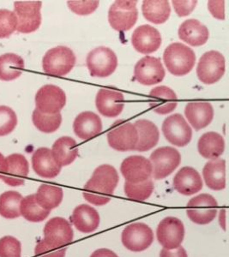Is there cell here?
<instances>
[{
	"label": "cell",
	"mask_w": 229,
	"mask_h": 257,
	"mask_svg": "<svg viewBox=\"0 0 229 257\" xmlns=\"http://www.w3.org/2000/svg\"><path fill=\"white\" fill-rule=\"evenodd\" d=\"M90 257H119L117 254H115L114 252L107 249V248H100L97 249L93 254L90 255Z\"/></svg>",
	"instance_id": "47"
},
{
	"label": "cell",
	"mask_w": 229,
	"mask_h": 257,
	"mask_svg": "<svg viewBox=\"0 0 229 257\" xmlns=\"http://www.w3.org/2000/svg\"><path fill=\"white\" fill-rule=\"evenodd\" d=\"M180 40L192 47H200L205 44L209 37L208 28L196 19H189L179 28Z\"/></svg>",
	"instance_id": "25"
},
{
	"label": "cell",
	"mask_w": 229,
	"mask_h": 257,
	"mask_svg": "<svg viewBox=\"0 0 229 257\" xmlns=\"http://www.w3.org/2000/svg\"><path fill=\"white\" fill-rule=\"evenodd\" d=\"M138 131V141L136 151L146 152L158 144L160 132L155 123L147 119H140L134 123Z\"/></svg>",
	"instance_id": "28"
},
{
	"label": "cell",
	"mask_w": 229,
	"mask_h": 257,
	"mask_svg": "<svg viewBox=\"0 0 229 257\" xmlns=\"http://www.w3.org/2000/svg\"><path fill=\"white\" fill-rule=\"evenodd\" d=\"M160 257H188L185 248L179 246L178 248L173 249L162 248L160 253Z\"/></svg>",
	"instance_id": "46"
},
{
	"label": "cell",
	"mask_w": 229,
	"mask_h": 257,
	"mask_svg": "<svg viewBox=\"0 0 229 257\" xmlns=\"http://www.w3.org/2000/svg\"><path fill=\"white\" fill-rule=\"evenodd\" d=\"M6 160V171L1 179L12 187L24 185L30 173V166L27 159L23 155L14 154Z\"/></svg>",
	"instance_id": "19"
},
{
	"label": "cell",
	"mask_w": 229,
	"mask_h": 257,
	"mask_svg": "<svg viewBox=\"0 0 229 257\" xmlns=\"http://www.w3.org/2000/svg\"><path fill=\"white\" fill-rule=\"evenodd\" d=\"M173 8L179 17H187L190 15L191 12L197 6V1L191 0V1H177L173 0Z\"/></svg>",
	"instance_id": "44"
},
{
	"label": "cell",
	"mask_w": 229,
	"mask_h": 257,
	"mask_svg": "<svg viewBox=\"0 0 229 257\" xmlns=\"http://www.w3.org/2000/svg\"><path fill=\"white\" fill-rule=\"evenodd\" d=\"M23 196L18 191H6L0 196V215L6 219L21 216L20 206Z\"/></svg>",
	"instance_id": "36"
},
{
	"label": "cell",
	"mask_w": 229,
	"mask_h": 257,
	"mask_svg": "<svg viewBox=\"0 0 229 257\" xmlns=\"http://www.w3.org/2000/svg\"><path fill=\"white\" fill-rule=\"evenodd\" d=\"M225 213H226V211L221 210L220 213V226L223 228L224 230H226V220H225Z\"/></svg>",
	"instance_id": "49"
},
{
	"label": "cell",
	"mask_w": 229,
	"mask_h": 257,
	"mask_svg": "<svg viewBox=\"0 0 229 257\" xmlns=\"http://www.w3.org/2000/svg\"><path fill=\"white\" fill-rule=\"evenodd\" d=\"M226 70L225 58L217 51L204 53L197 64L198 79L204 84H214L224 76Z\"/></svg>",
	"instance_id": "4"
},
{
	"label": "cell",
	"mask_w": 229,
	"mask_h": 257,
	"mask_svg": "<svg viewBox=\"0 0 229 257\" xmlns=\"http://www.w3.org/2000/svg\"><path fill=\"white\" fill-rule=\"evenodd\" d=\"M150 160L152 165V176L156 180H160L167 178L179 167L181 155L174 148L162 147L151 154Z\"/></svg>",
	"instance_id": "7"
},
{
	"label": "cell",
	"mask_w": 229,
	"mask_h": 257,
	"mask_svg": "<svg viewBox=\"0 0 229 257\" xmlns=\"http://www.w3.org/2000/svg\"><path fill=\"white\" fill-rule=\"evenodd\" d=\"M224 1H209L208 2V8L214 18H217L219 20L225 19V12H224Z\"/></svg>",
	"instance_id": "45"
},
{
	"label": "cell",
	"mask_w": 229,
	"mask_h": 257,
	"mask_svg": "<svg viewBox=\"0 0 229 257\" xmlns=\"http://www.w3.org/2000/svg\"><path fill=\"white\" fill-rule=\"evenodd\" d=\"M6 167V160L1 153H0V178H2V176L5 173Z\"/></svg>",
	"instance_id": "48"
},
{
	"label": "cell",
	"mask_w": 229,
	"mask_h": 257,
	"mask_svg": "<svg viewBox=\"0 0 229 257\" xmlns=\"http://www.w3.org/2000/svg\"><path fill=\"white\" fill-rule=\"evenodd\" d=\"M206 185L213 190H222L226 187V162L214 159L206 163L203 170Z\"/></svg>",
	"instance_id": "29"
},
{
	"label": "cell",
	"mask_w": 229,
	"mask_h": 257,
	"mask_svg": "<svg viewBox=\"0 0 229 257\" xmlns=\"http://www.w3.org/2000/svg\"><path fill=\"white\" fill-rule=\"evenodd\" d=\"M162 132L166 139L174 146H186L192 138V131L181 114L167 117L162 124Z\"/></svg>",
	"instance_id": "11"
},
{
	"label": "cell",
	"mask_w": 229,
	"mask_h": 257,
	"mask_svg": "<svg viewBox=\"0 0 229 257\" xmlns=\"http://www.w3.org/2000/svg\"><path fill=\"white\" fill-rule=\"evenodd\" d=\"M18 18L14 12L0 10V39L8 38L15 32Z\"/></svg>",
	"instance_id": "40"
},
{
	"label": "cell",
	"mask_w": 229,
	"mask_h": 257,
	"mask_svg": "<svg viewBox=\"0 0 229 257\" xmlns=\"http://www.w3.org/2000/svg\"><path fill=\"white\" fill-rule=\"evenodd\" d=\"M86 63L92 76L104 78L117 69V56L108 47H97L88 53Z\"/></svg>",
	"instance_id": "5"
},
{
	"label": "cell",
	"mask_w": 229,
	"mask_h": 257,
	"mask_svg": "<svg viewBox=\"0 0 229 257\" xmlns=\"http://www.w3.org/2000/svg\"><path fill=\"white\" fill-rule=\"evenodd\" d=\"M203 186L201 176L192 167H183L173 178V187L184 196H192L199 192Z\"/></svg>",
	"instance_id": "21"
},
{
	"label": "cell",
	"mask_w": 229,
	"mask_h": 257,
	"mask_svg": "<svg viewBox=\"0 0 229 257\" xmlns=\"http://www.w3.org/2000/svg\"><path fill=\"white\" fill-rule=\"evenodd\" d=\"M33 123L39 131L44 133H53L59 130L61 125V114H45L36 109L33 111Z\"/></svg>",
	"instance_id": "37"
},
{
	"label": "cell",
	"mask_w": 229,
	"mask_h": 257,
	"mask_svg": "<svg viewBox=\"0 0 229 257\" xmlns=\"http://www.w3.org/2000/svg\"><path fill=\"white\" fill-rule=\"evenodd\" d=\"M120 178L114 167L101 165L94 170L90 179L84 186L82 196L88 202L95 206H103L110 202Z\"/></svg>",
	"instance_id": "1"
},
{
	"label": "cell",
	"mask_w": 229,
	"mask_h": 257,
	"mask_svg": "<svg viewBox=\"0 0 229 257\" xmlns=\"http://www.w3.org/2000/svg\"><path fill=\"white\" fill-rule=\"evenodd\" d=\"M21 215L30 222H41L47 219L50 211L41 208L36 201V195H30L23 198L20 206Z\"/></svg>",
	"instance_id": "35"
},
{
	"label": "cell",
	"mask_w": 229,
	"mask_h": 257,
	"mask_svg": "<svg viewBox=\"0 0 229 257\" xmlns=\"http://www.w3.org/2000/svg\"><path fill=\"white\" fill-rule=\"evenodd\" d=\"M76 64V56L69 47H54L45 54L42 67L45 73L53 76H65L71 72Z\"/></svg>",
	"instance_id": "3"
},
{
	"label": "cell",
	"mask_w": 229,
	"mask_h": 257,
	"mask_svg": "<svg viewBox=\"0 0 229 257\" xmlns=\"http://www.w3.org/2000/svg\"><path fill=\"white\" fill-rule=\"evenodd\" d=\"M68 6L76 15L88 16L94 13L100 6L99 1H68Z\"/></svg>",
	"instance_id": "43"
},
{
	"label": "cell",
	"mask_w": 229,
	"mask_h": 257,
	"mask_svg": "<svg viewBox=\"0 0 229 257\" xmlns=\"http://www.w3.org/2000/svg\"><path fill=\"white\" fill-rule=\"evenodd\" d=\"M163 60L172 75L182 76L187 75L196 64V54L190 47L175 42L169 45L163 54Z\"/></svg>",
	"instance_id": "2"
},
{
	"label": "cell",
	"mask_w": 229,
	"mask_h": 257,
	"mask_svg": "<svg viewBox=\"0 0 229 257\" xmlns=\"http://www.w3.org/2000/svg\"><path fill=\"white\" fill-rule=\"evenodd\" d=\"M41 1H18L14 4V13L18 18L17 30L30 34L38 30L41 24Z\"/></svg>",
	"instance_id": "6"
},
{
	"label": "cell",
	"mask_w": 229,
	"mask_h": 257,
	"mask_svg": "<svg viewBox=\"0 0 229 257\" xmlns=\"http://www.w3.org/2000/svg\"><path fill=\"white\" fill-rule=\"evenodd\" d=\"M24 70V61L22 57L14 53L0 56V80L10 82L17 79Z\"/></svg>",
	"instance_id": "32"
},
{
	"label": "cell",
	"mask_w": 229,
	"mask_h": 257,
	"mask_svg": "<svg viewBox=\"0 0 229 257\" xmlns=\"http://www.w3.org/2000/svg\"><path fill=\"white\" fill-rule=\"evenodd\" d=\"M64 197L61 188L51 185L41 184L36 194V199L41 208L51 211L59 207Z\"/></svg>",
	"instance_id": "34"
},
{
	"label": "cell",
	"mask_w": 229,
	"mask_h": 257,
	"mask_svg": "<svg viewBox=\"0 0 229 257\" xmlns=\"http://www.w3.org/2000/svg\"><path fill=\"white\" fill-rule=\"evenodd\" d=\"M73 130L77 138L89 140L102 132L101 119L92 111H83L74 120Z\"/></svg>",
	"instance_id": "23"
},
{
	"label": "cell",
	"mask_w": 229,
	"mask_h": 257,
	"mask_svg": "<svg viewBox=\"0 0 229 257\" xmlns=\"http://www.w3.org/2000/svg\"><path fill=\"white\" fill-rule=\"evenodd\" d=\"M66 104V95L55 85H45L36 95V109L45 114L59 113Z\"/></svg>",
	"instance_id": "14"
},
{
	"label": "cell",
	"mask_w": 229,
	"mask_h": 257,
	"mask_svg": "<svg viewBox=\"0 0 229 257\" xmlns=\"http://www.w3.org/2000/svg\"><path fill=\"white\" fill-rule=\"evenodd\" d=\"M95 104L97 110L104 117H115L123 111L125 98L119 91L101 88L97 93Z\"/></svg>",
	"instance_id": "20"
},
{
	"label": "cell",
	"mask_w": 229,
	"mask_h": 257,
	"mask_svg": "<svg viewBox=\"0 0 229 257\" xmlns=\"http://www.w3.org/2000/svg\"><path fill=\"white\" fill-rule=\"evenodd\" d=\"M32 167L41 178H55L61 172V167L53 158L52 150L47 148H40L33 154Z\"/></svg>",
	"instance_id": "22"
},
{
	"label": "cell",
	"mask_w": 229,
	"mask_h": 257,
	"mask_svg": "<svg viewBox=\"0 0 229 257\" xmlns=\"http://www.w3.org/2000/svg\"><path fill=\"white\" fill-rule=\"evenodd\" d=\"M162 41V35L158 30L148 24L138 27L132 36L133 47L143 54L156 52L161 47Z\"/></svg>",
	"instance_id": "18"
},
{
	"label": "cell",
	"mask_w": 229,
	"mask_h": 257,
	"mask_svg": "<svg viewBox=\"0 0 229 257\" xmlns=\"http://www.w3.org/2000/svg\"><path fill=\"white\" fill-rule=\"evenodd\" d=\"M218 203L209 194H201L191 198L187 203V216L197 225H207L217 214Z\"/></svg>",
	"instance_id": "8"
},
{
	"label": "cell",
	"mask_w": 229,
	"mask_h": 257,
	"mask_svg": "<svg viewBox=\"0 0 229 257\" xmlns=\"http://www.w3.org/2000/svg\"><path fill=\"white\" fill-rule=\"evenodd\" d=\"M66 250V247H54L41 240L36 245L35 254L36 257H65Z\"/></svg>",
	"instance_id": "42"
},
{
	"label": "cell",
	"mask_w": 229,
	"mask_h": 257,
	"mask_svg": "<svg viewBox=\"0 0 229 257\" xmlns=\"http://www.w3.org/2000/svg\"><path fill=\"white\" fill-rule=\"evenodd\" d=\"M143 15L146 20L155 24L166 23L170 17L171 7L168 1H144Z\"/></svg>",
	"instance_id": "33"
},
{
	"label": "cell",
	"mask_w": 229,
	"mask_h": 257,
	"mask_svg": "<svg viewBox=\"0 0 229 257\" xmlns=\"http://www.w3.org/2000/svg\"><path fill=\"white\" fill-rule=\"evenodd\" d=\"M71 224L61 217L51 219L44 227L45 242L54 247H64L73 241Z\"/></svg>",
	"instance_id": "16"
},
{
	"label": "cell",
	"mask_w": 229,
	"mask_h": 257,
	"mask_svg": "<svg viewBox=\"0 0 229 257\" xmlns=\"http://www.w3.org/2000/svg\"><path fill=\"white\" fill-rule=\"evenodd\" d=\"M107 141L110 147L117 151L135 150L138 141V131L133 123L119 121L107 133Z\"/></svg>",
	"instance_id": "12"
},
{
	"label": "cell",
	"mask_w": 229,
	"mask_h": 257,
	"mask_svg": "<svg viewBox=\"0 0 229 257\" xmlns=\"http://www.w3.org/2000/svg\"><path fill=\"white\" fill-rule=\"evenodd\" d=\"M149 99L151 109L162 115L171 113L178 105L175 92L166 86L153 88L150 91Z\"/></svg>",
	"instance_id": "24"
},
{
	"label": "cell",
	"mask_w": 229,
	"mask_h": 257,
	"mask_svg": "<svg viewBox=\"0 0 229 257\" xmlns=\"http://www.w3.org/2000/svg\"><path fill=\"white\" fill-rule=\"evenodd\" d=\"M100 215L94 208L86 204L79 205L74 209L71 221L82 233H91L100 225Z\"/></svg>",
	"instance_id": "27"
},
{
	"label": "cell",
	"mask_w": 229,
	"mask_h": 257,
	"mask_svg": "<svg viewBox=\"0 0 229 257\" xmlns=\"http://www.w3.org/2000/svg\"><path fill=\"white\" fill-rule=\"evenodd\" d=\"M135 79L144 86L158 84L165 77V70L160 59L146 56L140 59L134 69Z\"/></svg>",
	"instance_id": "15"
},
{
	"label": "cell",
	"mask_w": 229,
	"mask_h": 257,
	"mask_svg": "<svg viewBox=\"0 0 229 257\" xmlns=\"http://www.w3.org/2000/svg\"><path fill=\"white\" fill-rule=\"evenodd\" d=\"M154 182L151 179L146 181L132 184L129 182L125 183V193L127 197L134 201H145L152 195L154 191Z\"/></svg>",
	"instance_id": "38"
},
{
	"label": "cell",
	"mask_w": 229,
	"mask_h": 257,
	"mask_svg": "<svg viewBox=\"0 0 229 257\" xmlns=\"http://www.w3.org/2000/svg\"><path fill=\"white\" fill-rule=\"evenodd\" d=\"M22 245L17 238L6 236L0 239V257H21Z\"/></svg>",
	"instance_id": "41"
},
{
	"label": "cell",
	"mask_w": 229,
	"mask_h": 257,
	"mask_svg": "<svg viewBox=\"0 0 229 257\" xmlns=\"http://www.w3.org/2000/svg\"><path fill=\"white\" fill-rule=\"evenodd\" d=\"M121 173L127 182L138 184L150 179L152 176V165L143 156H130L121 164Z\"/></svg>",
	"instance_id": "17"
},
{
	"label": "cell",
	"mask_w": 229,
	"mask_h": 257,
	"mask_svg": "<svg viewBox=\"0 0 229 257\" xmlns=\"http://www.w3.org/2000/svg\"><path fill=\"white\" fill-rule=\"evenodd\" d=\"M53 158L60 167L72 163L78 155L76 141L70 137H62L53 144L52 149Z\"/></svg>",
	"instance_id": "30"
},
{
	"label": "cell",
	"mask_w": 229,
	"mask_h": 257,
	"mask_svg": "<svg viewBox=\"0 0 229 257\" xmlns=\"http://www.w3.org/2000/svg\"><path fill=\"white\" fill-rule=\"evenodd\" d=\"M18 124L15 111L9 106L0 105V137L11 134Z\"/></svg>",
	"instance_id": "39"
},
{
	"label": "cell",
	"mask_w": 229,
	"mask_h": 257,
	"mask_svg": "<svg viewBox=\"0 0 229 257\" xmlns=\"http://www.w3.org/2000/svg\"><path fill=\"white\" fill-rule=\"evenodd\" d=\"M197 149L203 158L217 159L225 150L224 138L216 132H207L199 138Z\"/></svg>",
	"instance_id": "31"
},
{
	"label": "cell",
	"mask_w": 229,
	"mask_h": 257,
	"mask_svg": "<svg viewBox=\"0 0 229 257\" xmlns=\"http://www.w3.org/2000/svg\"><path fill=\"white\" fill-rule=\"evenodd\" d=\"M123 245L131 251H144L154 241V232L144 223H133L124 229L121 236Z\"/></svg>",
	"instance_id": "10"
},
{
	"label": "cell",
	"mask_w": 229,
	"mask_h": 257,
	"mask_svg": "<svg viewBox=\"0 0 229 257\" xmlns=\"http://www.w3.org/2000/svg\"><path fill=\"white\" fill-rule=\"evenodd\" d=\"M137 1H115L108 11L110 26L116 31H128L138 20Z\"/></svg>",
	"instance_id": "9"
},
{
	"label": "cell",
	"mask_w": 229,
	"mask_h": 257,
	"mask_svg": "<svg viewBox=\"0 0 229 257\" xmlns=\"http://www.w3.org/2000/svg\"><path fill=\"white\" fill-rule=\"evenodd\" d=\"M156 237L163 248L168 249L178 248L185 237L184 224L178 218L167 217L159 224Z\"/></svg>",
	"instance_id": "13"
},
{
	"label": "cell",
	"mask_w": 229,
	"mask_h": 257,
	"mask_svg": "<svg viewBox=\"0 0 229 257\" xmlns=\"http://www.w3.org/2000/svg\"><path fill=\"white\" fill-rule=\"evenodd\" d=\"M185 115L196 131L206 128L214 118V109L209 102H190L186 105Z\"/></svg>",
	"instance_id": "26"
}]
</instances>
